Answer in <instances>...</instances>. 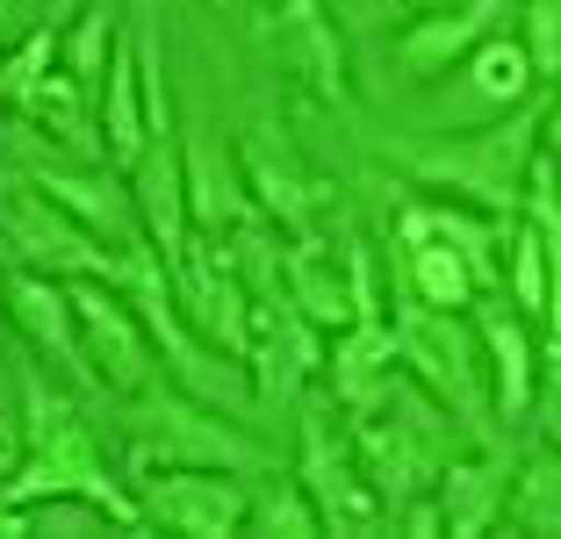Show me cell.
Listing matches in <instances>:
<instances>
[{"instance_id":"12","label":"cell","mask_w":561,"mask_h":539,"mask_svg":"<svg viewBox=\"0 0 561 539\" xmlns=\"http://www.w3.org/2000/svg\"><path fill=\"white\" fill-rule=\"evenodd\" d=\"M397 359H403L397 324L367 317V324H346V339H339V353H331V381H339V395H346V403L360 410L367 395L381 389V381L397 375Z\"/></svg>"},{"instance_id":"15","label":"cell","mask_w":561,"mask_h":539,"mask_svg":"<svg viewBox=\"0 0 561 539\" xmlns=\"http://www.w3.org/2000/svg\"><path fill=\"white\" fill-rule=\"evenodd\" d=\"M496 504H512L504 460H476V468H446L439 482V525L446 532H482L496 518Z\"/></svg>"},{"instance_id":"8","label":"cell","mask_w":561,"mask_h":539,"mask_svg":"<svg viewBox=\"0 0 561 539\" xmlns=\"http://www.w3.org/2000/svg\"><path fill=\"white\" fill-rule=\"evenodd\" d=\"M137 209H145L151 245L165 252V274H173L181 252H187V165L173 151V130L151 137L145 159H137Z\"/></svg>"},{"instance_id":"22","label":"cell","mask_w":561,"mask_h":539,"mask_svg":"<svg viewBox=\"0 0 561 539\" xmlns=\"http://www.w3.org/2000/svg\"><path fill=\"white\" fill-rule=\"evenodd\" d=\"M512 288H518V310L526 317H547V245H540V230H533V216L512 230Z\"/></svg>"},{"instance_id":"19","label":"cell","mask_w":561,"mask_h":539,"mask_svg":"<svg viewBox=\"0 0 561 539\" xmlns=\"http://www.w3.org/2000/svg\"><path fill=\"white\" fill-rule=\"evenodd\" d=\"M280 36H288V58L310 72L324 94H346V58H339V36L331 22L317 15V0H288V15H280Z\"/></svg>"},{"instance_id":"11","label":"cell","mask_w":561,"mask_h":539,"mask_svg":"<svg viewBox=\"0 0 561 539\" xmlns=\"http://www.w3.org/2000/svg\"><path fill=\"white\" fill-rule=\"evenodd\" d=\"M151 454H165V468H181L187 454H209V460H238V468H252V446L245 439H231V432H216V425H202L187 403H173V395H159V410H151V432H145V446H137V460H151Z\"/></svg>"},{"instance_id":"9","label":"cell","mask_w":561,"mask_h":539,"mask_svg":"<svg viewBox=\"0 0 561 539\" xmlns=\"http://www.w3.org/2000/svg\"><path fill=\"white\" fill-rule=\"evenodd\" d=\"M72 317H80V345L94 353V367L116 389H145L151 381V359H145V331L130 324V310H123L116 295L101 288H80L72 295Z\"/></svg>"},{"instance_id":"6","label":"cell","mask_w":561,"mask_h":539,"mask_svg":"<svg viewBox=\"0 0 561 539\" xmlns=\"http://www.w3.org/2000/svg\"><path fill=\"white\" fill-rule=\"evenodd\" d=\"M245 490L224 482V474H187V468H165L145 482V518L165 525V532H195V539H224L245 525Z\"/></svg>"},{"instance_id":"5","label":"cell","mask_w":561,"mask_h":539,"mask_svg":"<svg viewBox=\"0 0 561 539\" xmlns=\"http://www.w3.org/2000/svg\"><path fill=\"white\" fill-rule=\"evenodd\" d=\"M0 230H8V238H15V245L30 252L36 266H72V274H123V266L108 260V245H87V223H72V216L58 209L50 195H36V180L0 202Z\"/></svg>"},{"instance_id":"28","label":"cell","mask_w":561,"mask_h":539,"mask_svg":"<svg viewBox=\"0 0 561 539\" xmlns=\"http://www.w3.org/2000/svg\"><path fill=\"white\" fill-rule=\"evenodd\" d=\"M8 474H15V454H8V446H0V482H8Z\"/></svg>"},{"instance_id":"27","label":"cell","mask_w":561,"mask_h":539,"mask_svg":"<svg viewBox=\"0 0 561 539\" xmlns=\"http://www.w3.org/2000/svg\"><path fill=\"white\" fill-rule=\"evenodd\" d=\"M547 137H554V151H561V101H554V115H547Z\"/></svg>"},{"instance_id":"7","label":"cell","mask_w":561,"mask_h":539,"mask_svg":"<svg viewBox=\"0 0 561 539\" xmlns=\"http://www.w3.org/2000/svg\"><path fill=\"white\" fill-rule=\"evenodd\" d=\"M512 15V0H461V8H439V15H425L417 30L397 36V66L403 80H439V72H454V58H468L476 44H490V30Z\"/></svg>"},{"instance_id":"17","label":"cell","mask_w":561,"mask_h":539,"mask_svg":"<svg viewBox=\"0 0 561 539\" xmlns=\"http://www.w3.org/2000/svg\"><path fill=\"white\" fill-rule=\"evenodd\" d=\"M145 80H137V58L130 50H116L108 58V108H101V130H108V159H123V165H137L145 159V145H151V130H145Z\"/></svg>"},{"instance_id":"24","label":"cell","mask_w":561,"mask_h":539,"mask_svg":"<svg viewBox=\"0 0 561 539\" xmlns=\"http://www.w3.org/2000/svg\"><path fill=\"white\" fill-rule=\"evenodd\" d=\"M108 0H94L87 8V22H80V36H72V87H94L101 80V44H108Z\"/></svg>"},{"instance_id":"20","label":"cell","mask_w":561,"mask_h":539,"mask_svg":"<svg viewBox=\"0 0 561 539\" xmlns=\"http://www.w3.org/2000/svg\"><path fill=\"white\" fill-rule=\"evenodd\" d=\"M526 216H533V230H540V245H547V331H554V345H561V195H554V180H547V165H533Z\"/></svg>"},{"instance_id":"4","label":"cell","mask_w":561,"mask_h":539,"mask_svg":"<svg viewBox=\"0 0 561 539\" xmlns=\"http://www.w3.org/2000/svg\"><path fill=\"white\" fill-rule=\"evenodd\" d=\"M302 490H310L317 518L339 525V532H381L389 525V496L360 482L353 454H331L324 417H302Z\"/></svg>"},{"instance_id":"13","label":"cell","mask_w":561,"mask_h":539,"mask_svg":"<svg viewBox=\"0 0 561 539\" xmlns=\"http://www.w3.org/2000/svg\"><path fill=\"white\" fill-rule=\"evenodd\" d=\"M403 238H411V252H403V274H411V295H417V302H432V310H468L476 266L446 245V238H432V230H417V223H403Z\"/></svg>"},{"instance_id":"1","label":"cell","mask_w":561,"mask_h":539,"mask_svg":"<svg viewBox=\"0 0 561 539\" xmlns=\"http://www.w3.org/2000/svg\"><path fill=\"white\" fill-rule=\"evenodd\" d=\"M30 403H36V460L0 482V504L22 511V504H36V496H94L108 518L145 525V504H130V496H123L116 482L101 474L87 432L72 425V410H66V403H44V389H30Z\"/></svg>"},{"instance_id":"10","label":"cell","mask_w":561,"mask_h":539,"mask_svg":"<svg viewBox=\"0 0 561 539\" xmlns=\"http://www.w3.org/2000/svg\"><path fill=\"white\" fill-rule=\"evenodd\" d=\"M245 165H231L224 159V145H216L209 130L187 145V216H195L202 230H231V223H245Z\"/></svg>"},{"instance_id":"26","label":"cell","mask_w":561,"mask_h":539,"mask_svg":"<svg viewBox=\"0 0 561 539\" xmlns=\"http://www.w3.org/2000/svg\"><path fill=\"white\" fill-rule=\"evenodd\" d=\"M0 532H30V525H22V511H8V504H0Z\"/></svg>"},{"instance_id":"14","label":"cell","mask_w":561,"mask_h":539,"mask_svg":"<svg viewBox=\"0 0 561 539\" xmlns=\"http://www.w3.org/2000/svg\"><path fill=\"white\" fill-rule=\"evenodd\" d=\"M288 295H296V310L310 317V324H324V331H346L353 324V288L339 280V260H324L317 252V238H302L296 252H288Z\"/></svg>"},{"instance_id":"3","label":"cell","mask_w":561,"mask_h":539,"mask_svg":"<svg viewBox=\"0 0 561 539\" xmlns=\"http://www.w3.org/2000/svg\"><path fill=\"white\" fill-rule=\"evenodd\" d=\"M397 339H403L411 375L432 389V403L454 410L476 439H490V389H482V367H490V359H476V345H468V331L454 324V310L417 302V310H403Z\"/></svg>"},{"instance_id":"18","label":"cell","mask_w":561,"mask_h":539,"mask_svg":"<svg viewBox=\"0 0 561 539\" xmlns=\"http://www.w3.org/2000/svg\"><path fill=\"white\" fill-rule=\"evenodd\" d=\"M8 295H15V317L30 324V339H36V345H50V353H58V367L87 375V345L72 339V324H66V317H72V302H66V295L50 288V280H36V274H22Z\"/></svg>"},{"instance_id":"23","label":"cell","mask_w":561,"mask_h":539,"mask_svg":"<svg viewBox=\"0 0 561 539\" xmlns=\"http://www.w3.org/2000/svg\"><path fill=\"white\" fill-rule=\"evenodd\" d=\"M512 518L526 532H561V468H533L512 490Z\"/></svg>"},{"instance_id":"16","label":"cell","mask_w":561,"mask_h":539,"mask_svg":"<svg viewBox=\"0 0 561 539\" xmlns=\"http://www.w3.org/2000/svg\"><path fill=\"white\" fill-rule=\"evenodd\" d=\"M482 345H490V375H496V410L504 417H526L533 410V345L526 324L504 310H482Z\"/></svg>"},{"instance_id":"25","label":"cell","mask_w":561,"mask_h":539,"mask_svg":"<svg viewBox=\"0 0 561 539\" xmlns=\"http://www.w3.org/2000/svg\"><path fill=\"white\" fill-rule=\"evenodd\" d=\"M260 525H274V532H324V518H317L310 490H288V496H266L260 504Z\"/></svg>"},{"instance_id":"2","label":"cell","mask_w":561,"mask_h":539,"mask_svg":"<svg viewBox=\"0 0 561 539\" xmlns=\"http://www.w3.org/2000/svg\"><path fill=\"white\" fill-rule=\"evenodd\" d=\"M403 165L417 180H432V187L468 195L476 209L512 216V209H526V187H533V123H496V130L461 137V145L403 151Z\"/></svg>"},{"instance_id":"21","label":"cell","mask_w":561,"mask_h":539,"mask_svg":"<svg viewBox=\"0 0 561 539\" xmlns=\"http://www.w3.org/2000/svg\"><path fill=\"white\" fill-rule=\"evenodd\" d=\"M533 87V50L526 44H476V94L482 101H518Z\"/></svg>"},{"instance_id":"29","label":"cell","mask_w":561,"mask_h":539,"mask_svg":"<svg viewBox=\"0 0 561 539\" xmlns=\"http://www.w3.org/2000/svg\"><path fill=\"white\" fill-rule=\"evenodd\" d=\"M0 22H8V0H0Z\"/></svg>"}]
</instances>
